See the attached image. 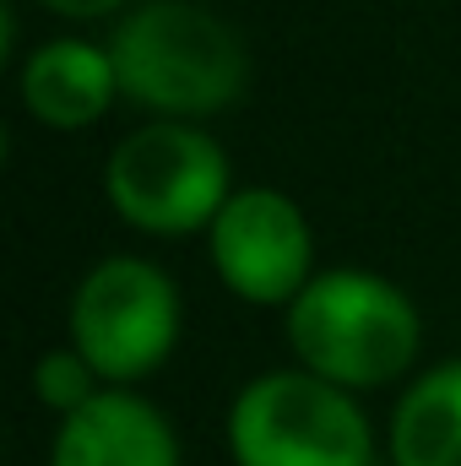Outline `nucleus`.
I'll use <instances>...</instances> for the list:
<instances>
[{
    "instance_id": "obj_6",
    "label": "nucleus",
    "mask_w": 461,
    "mask_h": 466,
    "mask_svg": "<svg viewBox=\"0 0 461 466\" xmlns=\"http://www.w3.org/2000/svg\"><path fill=\"white\" fill-rule=\"evenodd\" d=\"M212 271L244 304H293L315 277V233L288 190L250 185L233 190L218 223L207 228Z\"/></svg>"
},
{
    "instance_id": "obj_4",
    "label": "nucleus",
    "mask_w": 461,
    "mask_h": 466,
    "mask_svg": "<svg viewBox=\"0 0 461 466\" xmlns=\"http://www.w3.org/2000/svg\"><path fill=\"white\" fill-rule=\"evenodd\" d=\"M229 451L239 466H374V429L353 390L277 369L233 396Z\"/></svg>"
},
{
    "instance_id": "obj_5",
    "label": "nucleus",
    "mask_w": 461,
    "mask_h": 466,
    "mask_svg": "<svg viewBox=\"0 0 461 466\" xmlns=\"http://www.w3.org/2000/svg\"><path fill=\"white\" fill-rule=\"evenodd\" d=\"M179 342V288L158 260L109 255L71 293V348L104 385H136Z\"/></svg>"
},
{
    "instance_id": "obj_9",
    "label": "nucleus",
    "mask_w": 461,
    "mask_h": 466,
    "mask_svg": "<svg viewBox=\"0 0 461 466\" xmlns=\"http://www.w3.org/2000/svg\"><path fill=\"white\" fill-rule=\"evenodd\" d=\"M396 466H461V358L429 369L391 418Z\"/></svg>"
},
{
    "instance_id": "obj_3",
    "label": "nucleus",
    "mask_w": 461,
    "mask_h": 466,
    "mask_svg": "<svg viewBox=\"0 0 461 466\" xmlns=\"http://www.w3.org/2000/svg\"><path fill=\"white\" fill-rule=\"evenodd\" d=\"M104 196L119 223L152 238L207 233L233 196L229 152L190 119L136 125L104 163Z\"/></svg>"
},
{
    "instance_id": "obj_10",
    "label": "nucleus",
    "mask_w": 461,
    "mask_h": 466,
    "mask_svg": "<svg viewBox=\"0 0 461 466\" xmlns=\"http://www.w3.org/2000/svg\"><path fill=\"white\" fill-rule=\"evenodd\" d=\"M33 396L44 407H55L60 418H71L77 407H87L98 396V369L77 348H55L33 363Z\"/></svg>"
},
{
    "instance_id": "obj_7",
    "label": "nucleus",
    "mask_w": 461,
    "mask_h": 466,
    "mask_svg": "<svg viewBox=\"0 0 461 466\" xmlns=\"http://www.w3.org/2000/svg\"><path fill=\"white\" fill-rule=\"evenodd\" d=\"M49 466H179V440L147 396L109 385L60 418Z\"/></svg>"
},
{
    "instance_id": "obj_8",
    "label": "nucleus",
    "mask_w": 461,
    "mask_h": 466,
    "mask_svg": "<svg viewBox=\"0 0 461 466\" xmlns=\"http://www.w3.org/2000/svg\"><path fill=\"white\" fill-rule=\"evenodd\" d=\"M22 109L49 130H87L115 109L119 71L109 44L87 38H49L22 60Z\"/></svg>"
},
{
    "instance_id": "obj_1",
    "label": "nucleus",
    "mask_w": 461,
    "mask_h": 466,
    "mask_svg": "<svg viewBox=\"0 0 461 466\" xmlns=\"http://www.w3.org/2000/svg\"><path fill=\"white\" fill-rule=\"evenodd\" d=\"M119 98L158 119H207L244 93L250 55L218 11L196 0H141L109 38Z\"/></svg>"
},
{
    "instance_id": "obj_2",
    "label": "nucleus",
    "mask_w": 461,
    "mask_h": 466,
    "mask_svg": "<svg viewBox=\"0 0 461 466\" xmlns=\"http://www.w3.org/2000/svg\"><path fill=\"white\" fill-rule=\"evenodd\" d=\"M424 320L413 299L374 271H315L310 288L288 304V348L299 369L343 385L374 390L413 369Z\"/></svg>"
},
{
    "instance_id": "obj_11",
    "label": "nucleus",
    "mask_w": 461,
    "mask_h": 466,
    "mask_svg": "<svg viewBox=\"0 0 461 466\" xmlns=\"http://www.w3.org/2000/svg\"><path fill=\"white\" fill-rule=\"evenodd\" d=\"M38 5H49L55 16H71V22H93V16H115L125 0H38Z\"/></svg>"
}]
</instances>
